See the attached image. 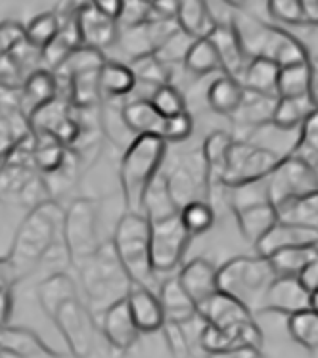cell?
<instances>
[{
	"instance_id": "obj_33",
	"label": "cell",
	"mask_w": 318,
	"mask_h": 358,
	"mask_svg": "<svg viewBox=\"0 0 318 358\" xmlns=\"http://www.w3.org/2000/svg\"><path fill=\"white\" fill-rule=\"evenodd\" d=\"M278 73H280V66L274 59L265 58V56H253L247 62L244 73L240 77V83L245 90L278 98V90H276Z\"/></svg>"
},
{
	"instance_id": "obj_41",
	"label": "cell",
	"mask_w": 318,
	"mask_h": 358,
	"mask_svg": "<svg viewBox=\"0 0 318 358\" xmlns=\"http://www.w3.org/2000/svg\"><path fill=\"white\" fill-rule=\"evenodd\" d=\"M276 215H278V220H284V222L318 230V190L282 203L280 207H276Z\"/></svg>"
},
{
	"instance_id": "obj_3",
	"label": "cell",
	"mask_w": 318,
	"mask_h": 358,
	"mask_svg": "<svg viewBox=\"0 0 318 358\" xmlns=\"http://www.w3.org/2000/svg\"><path fill=\"white\" fill-rule=\"evenodd\" d=\"M169 144L157 134H136L119 161V184L127 211L140 213L142 196L161 171Z\"/></svg>"
},
{
	"instance_id": "obj_44",
	"label": "cell",
	"mask_w": 318,
	"mask_h": 358,
	"mask_svg": "<svg viewBox=\"0 0 318 358\" xmlns=\"http://www.w3.org/2000/svg\"><path fill=\"white\" fill-rule=\"evenodd\" d=\"M106 54L96 48H90V46H77L75 50L67 54V58L54 69V75L58 83H66L71 75L82 73V71H89V69H100L104 66Z\"/></svg>"
},
{
	"instance_id": "obj_55",
	"label": "cell",
	"mask_w": 318,
	"mask_h": 358,
	"mask_svg": "<svg viewBox=\"0 0 318 358\" xmlns=\"http://www.w3.org/2000/svg\"><path fill=\"white\" fill-rule=\"evenodd\" d=\"M25 41V29L22 23H0V58H6Z\"/></svg>"
},
{
	"instance_id": "obj_54",
	"label": "cell",
	"mask_w": 318,
	"mask_h": 358,
	"mask_svg": "<svg viewBox=\"0 0 318 358\" xmlns=\"http://www.w3.org/2000/svg\"><path fill=\"white\" fill-rule=\"evenodd\" d=\"M194 132V121L192 115L185 111V113H178L175 117H167L163 123L161 138L167 144H182L186 140L192 136Z\"/></svg>"
},
{
	"instance_id": "obj_57",
	"label": "cell",
	"mask_w": 318,
	"mask_h": 358,
	"mask_svg": "<svg viewBox=\"0 0 318 358\" xmlns=\"http://www.w3.org/2000/svg\"><path fill=\"white\" fill-rule=\"evenodd\" d=\"M14 313V293H12V285H2L0 287V328L10 324Z\"/></svg>"
},
{
	"instance_id": "obj_52",
	"label": "cell",
	"mask_w": 318,
	"mask_h": 358,
	"mask_svg": "<svg viewBox=\"0 0 318 358\" xmlns=\"http://www.w3.org/2000/svg\"><path fill=\"white\" fill-rule=\"evenodd\" d=\"M159 331H161L163 341H165V347H167L171 357L186 358L192 355V343H190V339L186 336V329L182 324L165 320Z\"/></svg>"
},
{
	"instance_id": "obj_12",
	"label": "cell",
	"mask_w": 318,
	"mask_h": 358,
	"mask_svg": "<svg viewBox=\"0 0 318 358\" xmlns=\"http://www.w3.org/2000/svg\"><path fill=\"white\" fill-rule=\"evenodd\" d=\"M266 192L274 207H280L289 199L305 196L312 190H318L317 165L297 154L280 157L270 175L265 178Z\"/></svg>"
},
{
	"instance_id": "obj_26",
	"label": "cell",
	"mask_w": 318,
	"mask_h": 358,
	"mask_svg": "<svg viewBox=\"0 0 318 358\" xmlns=\"http://www.w3.org/2000/svg\"><path fill=\"white\" fill-rule=\"evenodd\" d=\"M234 142V136L226 131L209 132L208 138L201 144V155L205 161V173H208V199L211 203V196L215 190L222 188V175L226 169L230 146Z\"/></svg>"
},
{
	"instance_id": "obj_42",
	"label": "cell",
	"mask_w": 318,
	"mask_h": 358,
	"mask_svg": "<svg viewBox=\"0 0 318 358\" xmlns=\"http://www.w3.org/2000/svg\"><path fill=\"white\" fill-rule=\"evenodd\" d=\"M318 255V243H301L291 248L278 249L268 257L274 272L278 276H297L305 264Z\"/></svg>"
},
{
	"instance_id": "obj_63",
	"label": "cell",
	"mask_w": 318,
	"mask_h": 358,
	"mask_svg": "<svg viewBox=\"0 0 318 358\" xmlns=\"http://www.w3.org/2000/svg\"><path fill=\"white\" fill-rule=\"evenodd\" d=\"M0 358H10V357H8V352L2 349V345H0Z\"/></svg>"
},
{
	"instance_id": "obj_24",
	"label": "cell",
	"mask_w": 318,
	"mask_h": 358,
	"mask_svg": "<svg viewBox=\"0 0 318 358\" xmlns=\"http://www.w3.org/2000/svg\"><path fill=\"white\" fill-rule=\"evenodd\" d=\"M59 83L56 75L46 67H37L35 71H31L25 79H23L22 87L17 90V102H20V110L29 117L31 113L38 110L41 106L46 102L54 100L59 94Z\"/></svg>"
},
{
	"instance_id": "obj_34",
	"label": "cell",
	"mask_w": 318,
	"mask_h": 358,
	"mask_svg": "<svg viewBox=\"0 0 318 358\" xmlns=\"http://www.w3.org/2000/svg\"><path fill=\"white\" fill-rule=\"evenodd\" d=\"M98 85H100L102 100L104 98L125 100L127 96L133 94L134 87H136V77L129 64L106 59L104 66L100 67V73H98Z\"/></svg>"
},
{
	"instance_id": "obj_53",
	"label": "cell",
	"mask_w": 318,
	"mask_h": 358,
	"mask_svg": "<svg viewBox=\"0 0 318 358\" xmlns=\"http://www.w3.org/2000/svg\"><path fill=\"white\" fill-rule=\"evenodd\" d=\"M266 10L276 23L296 25V27L305 25L299 0H266Z\"/></svg>"
},
{
	"instance_id": "obj_48",
	"label": "cell",
	"mask_w": 318,
	"mask_h": 358,
	"mask_svg": "<svg viewBox=\"0 0 318 358\" xmlns=\"http://www.w3.org/2000/svg\"><path fill=\"white\" fill-rule=\"evenodd\" d=\"M148 100L156 108L157 113L165 119L175 117L178 113L188 111L185 96L173 83H165V85H159V87L154 88L152 94L148 96Z\"/></svg>"
},
{
	"instance_id": "obj_56",
	"label": "cell",
	"mask_w": 318,
	"mask_h": 358,
	"mask_svg": "<svg viewBox=\"0 0 318 358\" xmlns=\"http://www.w3.org/2000/svg\"><path fill=\"white\" fill-rule=\"evenodd\" d=\"M296 278L301 282V285H303L309 293L318 289V255L315 257L312 261H309V263L305 264Z\"/></svg>"
},
{
	"instance_id": "obj_22",
	"label": "cell",
	"mask_w": 318,
	"mask_h": 358,
	"mask_svg": "<svg viewBox=\"0 0 318 358\" xmlns=\"http://www.w3.org/2000/svg\"><path fill=\"white\" fill-rule=\"evenodd\" d=\"M125 299L142 336H154L161 329L165 315L157 293L150 285L133 282Z\"/></svg>"
},
{
	"instance_id": "obj_20",
	"label": "cell",
	"mask_w": 318,
	"mask_h": 358,
	"mask_svg": "<svg viewBox=\"0 0 318 358\" xmlns=\"http://www.w3.org/2000/svg\"><path fill=\"white\" fill-rule=\"evenodd\" d=\"M75 23H77L81 46H90L102 52L115 46L119 35L117 20L104 14L90 2L82 4L81 10L75 15Z\"/></svg>"
},
{
	"instance_id": "obj_35",
	"label": "cell",
	"mask_w": 318,
	"mask_h": 358,
	"mask_svg": "<svg viewBox=\"0 0 318 358\" xmlns=\"http://www.w3.org/2000/svg\"><path fill=\"white\" fill-rule=\"evenodd\" d=\"M140 213L148 219V222L154 220L167 219L178 213L177 201L171 196L169 186H167V178L163 175V171H159L152 182L148 184V188L142 196L140 203Z\"/></svg>"
},
{
	"instance_id": "obj_36",
	"label": "cell",
	"mask_w": 318,
	"mask_h": 358,
	"mask_svg": "<svg viewBox=\"0 0 318 358\" xmlns=\"http://www.w3.org/2000/svg\"><path fill=\"white\" fill-rule=\"evenodd\" d=\"M318 106V98L315 92L305 96H286V98H278L274 103L273 119L270 123L278 129V131H294L299 124L303 123L307 113L312 111Z\"/></svg>"
},
{
	"instance_id": "obj_19",
	"label": "cell",
	"mask_w": 318,
	"mask_h": 358,
	"mask_svg": "<svg viewBox=\"0 0 318 358\" xmlns=\"http://www.w3.org/2000/svg\"><path fill=\"white\" fill-rule=\"evenodd\" d=\"M311 307V293L305 289L296 276H276L266 287L257 313L289 316Z\"/></svg>"
},
{
	"instance_id": "obj_27",
	"label": "cell",
	"mask_w": 318,
	"mask_h": 358,
	"mask_svg": "<svg viewBox=\"0 0 318 358\" xmlns=\"http://www.w3.org/2000/svg\"><path fill=\"white\" fill-rule=\"evenodd\" d=\"M0 345L10 358H56L58 352L52 351L41 337L29 328L22 326H2L0 328Z\"/></svg>"
},
{
	"instance_id": "obj_13",
	"label": "cell",
	"mask_w": 318,
	"mask_h": 358,
	"mask_svg": "<svg viewBox=\"0 0 318 358\" xmlns=\"http://www.w3.org/2000/svg\"><path fill=\"white\" fill-rule=\"evenodd\" d=\"M278 161L280 155L273 150L234 138L222 175V188H234L242 184L265 180Z\"/></svg>"
},
{
	"instance_id": "obj_30",
	"label": "cell",
	"mask_w": 318,
	"mask_h": 358,
	"mask_svg": "<svg viewBox=\"0 0 318 358\" xmlns=\"http://www.w3.org/2000/svg\"><path fill=\"white\" fill-rule=\"evenodd\" d=\"M79 297V289H77V284L75 280L64 271H56L52 274H48L37 287V299L38 305L43 308L50 320L54 318V315L58 313V308L67 303V301Z\"/></svg>"
},
{
	"instance_id": "obj_5",
	"label": "cell",
	"mask_w": 318,
	"mask_h": 358,
	"mask_svg": "<svg viewBox=\"0 0 318 358\" xmlns=\"http://www.w3.org/2000/svg\"><path fill=\"white\" fill-rule=\"evenodd\" d=\"M276 276L268 257L240 255L217 268V285L221 292L230 293L247 305L255 315L266 287Z\"/></svg>"
},
{
	"instance_id": "obj_1",
	"label": "cell",
	"mask_w": 318,
	"mask_h": 358,
	"mask_svg": "<svg viewBox=\"0 0 318 358\" xmlns=\"http://www.w3.org/2000/svg\"><path fill=\"white\" fill-rule=\"evenodd\" d=\"M62 227L64 209L54 198L27 209L6 255L15 284L37 271L46 253L62 241Z\"/></svg>"
},
{
	"instance_id": "obj_18",
	"label": "cell",
	"mask_w": 318,
	"mask_h": 358,
	"mask_svg": "<svg viewBox=\"0 0 318 358\" xmlns=\"http://www.w3.org/2000/svg\"><path fill=\"white\" fill-rule=\"evenodd\" d=\"M98 324L102 329V336L113 351L127 355L140 341L142 334L131 315L127 299H119L117 303L106 308L102 316L98 318Z\"/></svg>"
},
{
	"instance_id": "obj_58",
	"label": "cell",
	"mask_w": 318,
	"mask_h": 358,
	"mask_svg": "<svg viewBox=\"0 0 318 358\" xmlns=\"http://www.w3.org/2000/svg\"><path fill=\"white\" fill-rule=\"evenodd\" d=\"M89 2L113 20H119V15L123 12V4H125V0H89Z\"/></svg>"
},
{
	"instance_id": "obj_38",
	"label": "cell",
	"mask_w": 318,
	"mask_h": 358,
	"mask_svg": "<svg viewBox=\"0 0 318 358\" xmlns=\"http://www.w3.org/2000/svg\"><path fill=\"white\" fill-rule=\"evenodd\" d=\"M69 148L46 132H33V165L41 175H52L66 161Z\"/></svg>"
},
{
	"instance_id": "obj_6",
	"label": "cell",
	"mask_w": 318,
	"mask_h": 358,
	"mask_svg": "<svg viewBox=\"0 0 318 358\" xmlns=\"http://www.w3.org/2000/svg\"><path fill=\"white\" fill-rule=\"evenodd\" d=\"M111 245L133 282L154 285L156 274L150 261V222L142 213L125 211L119 219Z\"/></svg>"
},
{
	"instance_id": "obj_47",
	"label": "cell",
	"mask_w": 318,
	"mask_h": 358,
	"mask_svg": "<svg viewBox=\"0 0 318 358\" xmlns=\"http://www.w3.org/2000/svg\"><path fill=\"white\" fill-rule=\"evenodd\" d=\"M178 217L192 236L205 234L215 224V209L208 199H194L178 209Z\"/></svg>"
},
{
	"instance_id": "obj_51",
	"label": "cell",
	"mask_w": 318,
	"mask_h": 358,
	"mask_svg": "<svg viewBox=\"0 0 318 358\" xmlns=\"http://www.w3.org/2000/svg\"><path fill=\"white\" fill-rule=\"evenodd\" d=\"M299 127H301L299 140H297L296 150L291 154L301 155L312 163V159H318V106L307 113V117L303 119V123Z\"/></svg>"
},
{
	"instance_id": "obj_17",
	"label": "cell",
	"mask_w": 318,
	"mask_h": 358,
	"mask_svg": "<svg viewBox=\"0 0 318 358\" xmlns=\"http://www.w3.org/2000/svg\"><path fill=\"white\" fill-rule=\"evenodd\" d=\"M177 27L175 20H148L129 27H119L115 46L127 54L129 59L138 58L144 54H152L163 43V38Z\"/></svg>"
},
{
	"instance_id": "obj_8",
	"label": "cell",
	"mask_w": 318,
	"mask_h": 358,
	"mask_svg": "<svg viewBox=\"0 0 318 358\" xmlns=\"http://www.w3.org/2000/svg\"><path fill=\"white\" fill-rule=\"evenodd\" d=\"M62 241L73 268H77L102 245L100 209L94 199L79 198L64 209Z\"/></svg>"
},
{
	"instance_id": "obj_25",
	"label": "cell",
	"mask_w": 318,
	"mask_h": 358,
	"mask_svg": "<svg viewBox=\"0 0 318 358\" xmlns=\"http://www.w3.org/2000/svg\"><path fill=\"white\" fill-rule=\"evenodd\" d=\"M301 243H318L317 228L299 227L284 220H276L273 227L255 241V251L257 255L270 257L278 249L291 248V245H301Z\"/></svg>"
},
{
	"instance_id": "obj_46",
	"label": "cell",
	"mask_w": 318,
	"mask_h": 358,
	"mask_svg": "<svg viewBox=\"0 0 318 358\" xmlns=\"http://www.w3.org/2000/svg\"><path fill=\"white\" fill-rule=\"evenodd\" d=\"M289 337L309 352L318 351V313L311 307L288 316Z\"/></svg>"
},
{
	"instance_id": "obj_49",
	"label": "cell",
	"mask_w": 318,
	"mask_h": 358,
	"mask_svg": "<svg viewBox=\"0 0 318 358\" xmlns=\"http://www.w3.org/2000/svg\"><path fill=\"white\" fill-rule=\"evenodd\" d=\"M23 29H25V41L31 46L43 50L46 44L52 43L54 37L58 35L59 22L54 12H45V14L35 15Z\"/></svg>"
},
{
	"instance_id": "obj_11",
	"label": "cell",
	"mask_w": 318,
	"mask_h": 358,
	"mask_svg": "<svg viewBox=\"0 0 318 358\" xmlns=\"http://www.w3.org/2000/svg\"><path fill=\"white\" fill-rule=\"evenodd\" d=\"M194 236L177 215L150 222V261L154 274H173L180 268Z\"/></svg>"
},
{
	"instance_id": "obj_16",
	"label": "cell",
	"mask_w": 318,
	"mask_h": 358,
	"mask_svg": "<svg viewBox=\"0 0 318 358\" xmlns=\"http://www.w3.org/2000/svg\"><path fill=\"white\" fill-rule=\"evenodd\" d=\"M263 343H265V337L255 318L240 322L230 328H215L211 324L203 322L200 339H198V347H201V351L211 357H229L230 352L242 345H253V347L263 349Z\"/></svg>"
},
{
	"instance_id": "obj_10",
	"label": "cell",
	"mask_w": 318,
	"mask_h": 358,
	"mask_svg": "<svg viewBox=\"0 0 318 358\" xmlns=\"http://www.w3.org/2000/svg\"><path fill=\"white\" fill-rule=\"evenodd\" d=\"M46 199H52V192L45 175H41L35 165L10 159L0 161V203L33 209Z\"/></svg>"
},
{
	"instance_id": "obj_43",
	"label": "cell",
	"mask_w": 318,
	"mask_h": 358,
	"mask_svg": "<svg viewBox=\"0 0 318 358\" xmlns=\"http://www.w3.org/2000/svg\"><path fill=\"white\" fill-rule=\"evenodd\" d=\"M182 66L188 73L198 75V77H205V75H211L215 71H221V62H219L217 50L208 37L194 38L192 44L186 50Z\"/></svg>"
},
{
	"instance_id": "obj_28",
	"label": "cell",
	"mask_w": 318,
	"mask_h": 358,
	"mask_svg": "<svg viewBox=\"0 0 318 358\" xmlns=\"http://www.w3.org/2000/svg\"><path fill=\"white\" fill-rule=\"evenodd\" d=\"M177 278L196 305L203 303L209 295H213L219 289V285H217V266L208 259H201V257L180 264Z\"/></svg>"
},
{
	"instance_id": "obj_32",
	"label": "cell",
	"mask_w": 318,
	"mask_h": 358,
	"mask_svg": "<svg viewBox=\"0 0 318 358\" xmlns=\"http://www.w3.org/2000/svg\"><path fill=\"white\" fill-rule=\"evenodd\" d=\"M178 29H182L192 38L208 37L217 25L213 10L209 8L208 0H177V14H175Z\"/></svg>"
},
{
	"instance_id": "obj_40",
	"label": "cell",
	"mask_w": 318,
	"mask_h": 358,
	"mask_svg": "<svg viewBox=\"0 0 318 358\" xmlns=\"http://www.w3.org/2000/svg\"><path fill=\"white\" fill-rule=\"evenodd\" d=\"M276 100H278L276 96H265L245 90L244 100L230 117H234L238 123L245 124V127H263V124L270 123Z\"/></svg>"
},
{
	"instance_id": "obj_9",
	"label": "cell",
	"mask_w": 318,
	"mask_h": 358,
	"mask_svg": "<svg viewBox=\"0 0 318 358\" xmlns=\"http://www.w3.org/2000/svg\"><path fill=\"white\" fill-rule=\"evenodd\" d=\"M52 322L66 339L69 352L77 358L94 357L100 349V341H106L98 318L90 313L81 297L64 303L54 315Z\"/></svg>"
},
{
	"instance_id": "obj_7",
	"label": "cell",
	"mask_w": 318,
	"mask_h": 358,
	"mask_svg": "<svg viewBox=\"0 0 318 358\" xmlns=\"http://www.w3.org/2000/svg\"><path fill=\"white\" fill-rule=\"evenodd\" d=\"M224 190L229 192L230 209L236 217L238 230L245 241L255 243L278 220L276 207L268 198L265 180Z\"/></svg>"
},
{
	"instance_id": "obj_61",
	"label": "cell",
	"mask_w": 318,
	"mask_h": 358,
	"mask_svg": "<svg viewBox=\"0 0 318 358\" xmlns=\"http://www.w3.org/2000/svg\"><path fill=\"white\" fill-rule=\"evenodd\" d=\"M221 2L224 6H229L230 10H244L250 0H221Z\"/></svg>"
},
{
	"instance_id": "obj_39",
	"label": "cell",
	"mask_w": 318,
	"mask_h": 358,
	"mask_svg": "<svg viewBox=\"0 0 318 358\" xmlns=\"http://www.w3.org/2000/svg\"><path fill=\"white\" fill-rule=\"evenodd\" d=\"M276 90H278V98L305 96L315 92V73H312L311 58L280 67Z\"/></svg>"
},
{
	"instance_id": "obj_31",
	"label": "cell",
	"mask_w": 318,
	"mask_h": 358,
	"mask_svg": "<svg viewBox=\"0 0 318 358\" xmlns=\"http://www.w3.org/2000/svg\"><path fill=\"white\" fill-rule=\"evenodd\" d=\"M157 297H159V303H161L165 320L185 324V322H190L198 316V305L186 293V289L180 285L177 276L169 274V278L163 280Z\"/></svg>"
},
{
	"instance_id": "obj_64",
	"label": "cell",
	"mask_w": 318,
	"mask_h": 358,
	"mask_svg": "<svg viewBox=\"0 0 318 358\" xmlns=\"http://www.w3.org/2000/svg\"><path fill=\"white\" fill-rule=\"evenodd\" d=\"M142 2H146V4H148V6H152V4H154V2H156V0H142Z\"/></svg>"
},
{
	"instance_id": "obj_4",
	"label": "cell",
	"mask_w": 318,
	"mask_h": 358,
	"mask_svg": "<svg viewBox=\"0 0 318 358\" xmlns=\"http://www.w3.org/2000/svg\"><path fill=\"white\" fill-rule=\"evenodd\" d=\"M230 22L234 23L250 58L265 56V58L274 59L280 67L311 58L303 43L297 41L291 33L278 25H270L253 15L244 14V10H236V14L230 17Z\"/></svg>"
},
{
	"instance_id": "obj_15",
	"label": "cell",
	"mask_w": 318,
	"mask_h": 358,
	"mask_svg": "<svg viewBox=\"0 0 318 358\" xmlns=\"http://www.w3.org/2000/svg\"><path fill=\"white\" fill-rule=\"evenodd\" d=\"M27 123L33 132H46L67 148H73L85 132L79 111L69 103L64 92L33 111Z\"/></svg>"
},
{
	"instance_id": "obj_23",
	"label": "cell",
	"mask_w": 318,
	"mask_h": 358,
	"mask_svg": "<svg viewBox=\"0 0 318 358\" xmlns=\"http://www.w3.org/2000/svg\"><path fill=\"white\" fill-rule=\"evenodd\" d=\"M198 315L205 324H211L215 328H230L240 322L252 320L255 316L247 305L221 289H217L198 305Z\"/></svg>"
},
{
	"instance_id": "obj_45",
	"label": "cell",
	"mask_w": 318,
	"mask_h": 358,
	"mask_svg": "<svg viewBox=\"0 0 318 358\" xmlns=\"http://www.w3.org/2000/svg\"><path fill=\"white\" fill-rule=\"evenodd\" d=\"M129 67L133 69L136 83L142 87L156 88L165 83H173V71L167 64H163L156 54H144L138 58L129 59Z\"/></svg>"
},
{
	"instance_id": "obj_29",
	"label": "cell",
	"mask_w": 318,
	"mask_h": 358,
	"mask_svg": "<svg viewBox=\"0 0 318 358\" xmlns=\"http://www.w3.org/2000/svg\"><path fill=\"white\" fill-rule=\"evenodd\" d=\"M121 117H123V123L127 124V129L133 136H136V134L161 136L165 117L157 113L148 98L127 96L121 103Z\"/></svg>"
},
{
	"instance_id": "obj_2",
	"label": "cell",
	"mask_w": 318,
	"mask_h": 358,
	"mask_svg": "<svg viewBox=\"0 0 318 358\" xmlns=\"http://www.w3.org/2000/svg\"><path fill=\"white\" fill-rule=\"evenodd\" d=\"M75 271L79 272L81 278L85 303L96 318H100L113 303L125 299L127 292L133 284L111 241H102V245Z\"/></svg>"
},
{
	"instance_id": "obj_37",
	"label": "cell",
	"mask_w": 318,
	"mask_h": 358,
	"mask_svg": "<svg viewBox=\"0 0 318 358\" xmlns=\"http://www.w3.org/2000/svg\"><path fill=\"white\" fill-rule=\"evenodd\" d=\"M244 94L245 88L242 87L240 80L230 77V75H222L209 85L208 103L215 113L230 117L238 110V106L242 103Z\"/></svg>"
},
{
	"instance_id": "obj_21",
	"label": "cell",
	"mask_w": 318,
	"mask_h": 358,
	"mask_svg": "<svg viewBox=\"0 0 318 358\" xmlns=\"http://www.w3.org/2000/svg\"><path fill=\"white\" fill-rule=\"evenodd\" d=\"M208 38L213 43L215 50H217V56L221 62V71L240 80L247 62H250V56H247L244 44L240 41L234 23L217 22Z\"/></svg>"
},
{
	"instance_id": "obj_60",
	"label": "cell",
	"mask_w": 318,
	"mask_h": 358,
	"mask_svg": "<svg viewBox=\"0 0 318 358\" xmlns=\"http://www.w3.org/2000/svg\"><path fill=\"white\" fill-rule=\"evenodd\" d=\"M14 272L10 268V263H8L6 257H0V287L2 285H14Z\"/></svg>"
},
{
	"instance_id": "obj_62",
	"label": "cell",
	"mask_w": 318,
	"mask_h": 358,
	"mask_svg": "<svg viewBox=\"0 0 318 358\" xmlns=\"http://www.w3.org/2000/svg\"><path fill=\"white\" fill-rule=\"evenodd\" d=\"M311 308L318 313V289L311 292Z\"/></svg>"
},
{
	"instance_id": "obj_59",
	"label": "cell",
	"mask_w": 318,
	"mask_h": 358,
	"mask_svg": "<svg viewBox=\"0 0 318 358\" xmlns=\"http://www.w3.org/2000/svg\"><path fill=\"white\" fill-rule=\"evenodd\" d=\"M305 25L318 27V0H299Z\"/></svg>"
},
{
	"instance_id": "obj_14",
	"label": "cell",
	"mask_w": 318,
	"mask_h": 358,
	"mask_svg": "<svg viewBox=\"0 0 318 358\" xmlns=\"http://www.w3.org/2000/svg\"><path fill=\"white\" fill-rule=\"evenodd\" d=\"M161 171L178 209L194 199H208V173L201 148L173 155L171 169L161 167Z\"/></svg>"
},
{
	"instance_id": "obj_50",
	"label": "cell",
	"mask_w": 318,
	"mask_h": 358,
	"mask_svg": "<svg viewBox=\"0 0 318 358\" xmlns=\"http://www.w3.org/2000/svg\"><path fill=\"white\" fill-rule=\"evenodd\" d=\"M192 41L194 38L190 35H186L185 31L177 27V29L171 31L169 35L163 38V43L154 50V54L169 67L175 66V64H182L186 50L192 44Z\"/></svg>"
}]
</instances>
